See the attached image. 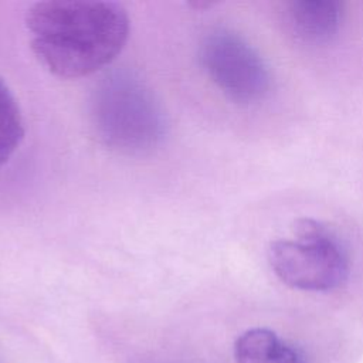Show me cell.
Returning a JSON list of instances; mask_svg holds the SVG:
<instances>
[{
    "mask_svg": "<svg viewBox=\"0 0 363 363\" xmlns=\"http://www.w3.org/2000/svg\"><path fill=\"white\" fill-rule=\"evenodd\" d=\"M26 26L38 61L61 78H79L104 68L129 35L128 13L113 1H38L28 9Z\"/></svg>",
    "mask_w": 363,
    "mask_h": 363,
    "instance_id": "obj_1",
    "label": "cell"
},
{
    "mask_svg": "<svg viewBox=\"0 0 363 363\" xmlns=\"http://www.w3.org/2000/svg\"><path fill=\"white\" fill-rule=\"evenodd\" d=\"M91 118L98 139L128 155L150 152L166 132L160 102L139 77L125 69L99 81L91 99Z\"/></svg>",
    "mask_w": 363,
    "mask_h": 363,
    "instance_id": "obj_2",
    "label": "cell"
},
{
    "mask_svg": "<svg viewBox=\"0 0 363 363\" xmlns=\"http://www.w3.org/2000/svg\"><path fill=\"white\" fill-rule=\"evenodd\" d=\"M268 264L288 286L326 292L343 285L349 275V257L337 235L320 221L298 218L292 237L269 244Z\"/></svg>",
    "mask_w": 363,
    "mask_h": 363,
    "instance_id": "obj_3",
    "label": "cell"
},
{
    "mask_svg": "<svg viewBox=\"0 0 363 363\" xmlns=\"http://www.w3.org/2000/svg\"><path fill=\"white\" fill-rule=\"evenodd\" d=\"M199 58L211 81L237 104L257 102L269 88L264 60L244 37L230 28H214L206 34Z\"/></svg>",
    "mask_w": 363,
    "mask_h": 363,
    "instance_id": "obj_4",
    "label": "cell"
},
{
    "mask_svg": "<svg viewBox=\"0 0 363 363\" xmlns=\"http://www.w3.org/2000/svg\"><path fill=\"white\" fill-rule=\"evenodd\" d=\"M292 33L303 41L320 43L336 34L342 20V4L333 0L292 1L286 10Z\"/></svg>",
    "mask_w": 363,
    "mask_h": 363,
    "instance_id": "obj_5",
    "label": "cell"
},
{
    "mask_svg": "<svg viewBox=\"0 0 363 363\" xmlns=\"http://www.w3.org/2000/svg\"><path fill=\"white\" fill-rule=\"evenodd\" d=\"M237 363H303L301 352L265 328L241 333L234 345Z\"/></svg>",
    "mask_w": 363,
    "mask_h": 363,
    "instance_id": "obj_6",
    "label": "cell"
},
{
    "mask_svg": "<svg viewBox=\"0 0 363 363\" xmlns=\"http://www.w3.org/2000/svg\"><path fill=\"white\" fill-rule=\"evenodd\" d=\"M24 138V123L18 104L0 78V166L4 164Z\"/></svg>",
    "mask_w": 363,
    "mask_h": 363,
    "instance_id": "obj_7",
    "label": "cell"
}]
</instances>
